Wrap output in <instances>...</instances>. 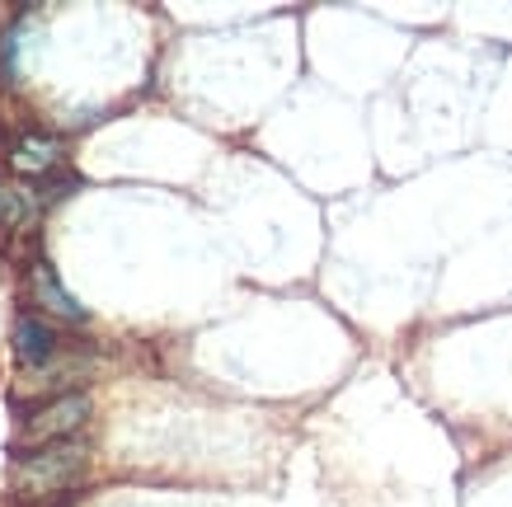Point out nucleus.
<instances>
[{
	"label": "nucleus",
	"mask_w": 512,
	"mask_h": 507,
	"mask_svg": "<svg viewBox=\"0 0 512 507\" xmlns=\"http://www.w3.org/2000/svg\"><path fill=\"white\" fill-rule=\"evenodd\" d=\"M33 216H38V198H33L29 188L0 184V226H5V231H19V226H29Z\"/></svg>",
	"instance_id": "423d86ee"
},
{
	"label": "nucleus",
	"mask_w": 512,
	"mask_h": 507,
	"mask_svg": "<svg viewBox=\"0 0 512 507\" xmlns=\"http://www.w3.org/2000/svg\"><path fill=\"white\" fill-rule=\"evenodd\" d=\"M15 353H19V362H24V367H43L47 357L57 353V334H52L43 320L24 315V320L15 324Z\"/></svg>",
	"instance_id": "39448f33"
},
{
	"label": "nucleus",
	"mask_w": 512,
	"mask_h": 507,
	"mask_svg": "<svg viewBox=\"0 0 512 507\" xmlns=\"http://www.w3.org/2000/svg\"><path fill=\"white\" fill-rule=\"evenodd\" d=\"M10 165L19 174H47V169L62 165V141L47 137V132H24L15 141V151H10Z\"/></svg>",
	"instance_id": "20e7f679"
},
{
	"label": "nucleus",
	"mask_w": 512,
	"mask_h": 507,
	"mask_svg": "<svg viewBox=\"0 0 512 507\" xmlns=\"http://www.w3.org/2000/svg\"><path fill=\"white\" fill-rule=\"evenodd\" d=\"M29 287H33V301H38L47 315H57V320H71V324L85 320V306H80L76 296H71L62 282H57L52 263H33V268H29Z\"/></svg>",
	"instance_id": "7ed1b4c3"
},
{
	"label": "nucleus",
	"mask_w": 512,
	"mask_h": 507,
	"mask_svg": "<svg viewBox=\"0 0 512 507\" xmlns=\"http://www.w3.org/2000/svg\"><path fill=\"white\" fill-rule=\"evenodd\" d=\"M80 470H85V446L66 437V442H52L43 451H33V456H24L15 470V484L24 498H43V493L66 489Z\"/></svg>",
	"instance_id": "f257e3e1"
},
{
	"label": "nucleus",
	"mask_w": 512,
	"mask_h": 507,
	"mask_svg": "<svg viewBox=\"0 0 512 507\" xmlns=\"http://www.w3.org/2000/svg\"><path fill=\"white\" fill-rule=\"evenodd\" d=\"M85 418H90V400H85V395H62V400L43 404V409L24 423V442H29V446L66 442V437H71Z\"/></svg>",
	"instance_id": "f03ea898"
}]
</instances>
